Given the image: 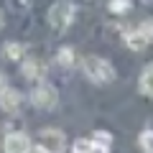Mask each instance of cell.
<instances>
[{
    "mask_svg": "<svg viewBox=\"0 0 153 153\" xmlns=\"http://www.w3.org/2000/svg\"><path fill=\"white\" fill-rule=\"evenodd\" d=\"M82 71L84 76H87L92 84H112L115 79H117V71H115V66L110 64L107 59H102V56H84L82 59Z\"/></svg>",
    "mask_w": 153,
    "mask_h": 153,
    "instance_id": "cell-1",
    "label": "cell"
},
{
    "mask_svg": "<svg viewBox=\"0 0 153 153\" xmlns=\"http://www.w3.org/2000/svg\"><path fill=\"white\" fill-rule=\"evenodd\" d=\"M74 13H76V8H74L71 0H56L54 5L49 8L46 18H49V26L54 28L56 33H64L66 28L74 23Z\"/></svg>",
    "mask_w": 153,
    "mask_h": 153,
    "instance_id": "cell-2",
    "label": "cell"
},
{
    "mask_svg": "<svg viewBox=\"0 0 153 153\" xmlns=\"http://www.w3.org/2000/svg\"><path fill=\"white\" fill-rule=\"evenodd\" d=\"M31 105L36 110H54L59 105V89L49 82H36L31 89Z\"/></svg>",
    "mask_w": 153,
    "mask_h": 153,
    "instance_id": "cell-3",
    "label": "cell"
},
{
    "mask_svg": "<svg viewBox=\"0 0 153 153\" xmlns=\"http://www.w3.org/2000/svg\"><path fill=\"white\" fill-rule=\"evenodd\" d=\"M38 146L46 148L49 153H64L66 151V135L59 128H44L38 133Z\"/></svg>",
    "mask_w": 153,
    "mask_h": 153,
    "instance_id": "cell-4",
    "label": "cell"
},
{
    "mask_svg": "<svg viewBox=\"0 0 153 153\" xmlns=\"http://www.w3.org/2000/svg\"><path fill=\"white\" fill-rule=\"evenodd\" d=\"M28 148H31V138L23 130L8 133L3 140V153H28Z\"/></svg>",
    "mask_w": 153,
    "mask_h": 153,
    "instance_id": "cell-5",
    "label": "cell"
},
{
    "mask_svg": "<svg viewBox=\"0 0 153 153\" xmlns=\"http://www.w3.org/2000/svg\"><path fill=\"white\" fill-rule=\"evenodd\" d=\"M23 105V94L16 87H3L0 89V110L8 115H16Z\"/></svg>",
    "mask_w": 153,
    "mask_h": 153,
    "instance_id": "cell-6",
    "label": "cell"
},
{
    "mask_svg": "<svg viewBox=\"0 0 153 153\" xmlns=\"http://www.w3.org/2000/svg\"><path fill=\"white\" fill-rule=\"evenodd\" d=\"M21 74L26 76L28 82H41L44 74H46V66H44V61H38V59H26L23 56L21 59Z\"/></svg>",
    "mask_w": 153,
    "mask_h": 153,
    "instance_id": "cell-7",
    "label": "cell"
},
{
    "mask_svg": "<svg viewBox=\"0 0 153 153\" xmlns=\"http://www.w3.org/2000/svg\"><path fill=\"white\" fill-rule=\"evenodd\" d=\"M138 92L143 97H153V61L143 66L140 76H138Z\"/></svg>",
    "mask_w": 153,
    "mask_h": 153,
    "instance_id": "cell-8",
    "label": "cell"
},
{
    "mask_svg": "<svg viewBox=\"0 0 153 153\" xmlns=\"http://www.w3.org/2000/svg\"><path fill=\"white\" fill-rule=\"evenodd\" d=\"M0 56L5 61H21L23 56H26V46L18 44V41H5L3 49H0Z\"/></svg>",
    "mask_w": 153,
    "mask_h": 153,
    "instance_id": "cell-9",
    "label": "cell"
},
{
    "mask_svg": "<svg viewBox=\"0 0 153 153\" xmlns=\"http://www.w3.org/2000/svg\"><path fill=\"white\" fill-rule=\"evenodd\" d=\"M56 61H59V66H76V51L71 49V46H64V49H59V54H56Z\"/></svg>",
    "mask_w": 153,
    "mask_h": 153,
    "instance_id": "cell-10",
    "label": "cell"
},
{
    "mask_svg": "<svg viewBox=\"0 0 153 153\" xmlns=\"http://www.w3.org/2000/svg\"><path fill=\"white\" fill-rule=\"evenodd\" d=\"M125 44H128V49H133V51H143V49L148 46V41H146L138 31H130V33L125 36Z\"/></svg>",
    "mask_w": 153,
    "mask_h": 153,
    "instance_id": "cell-11",
    "label": "cell"
},
{
    "mask_svg": "<svg viewBox=\"0 0 153 153\" xmlns=\"http://www.w3.org/2000/svg\"><path fill=\"white\" fill-rule=\"evenodd\" d=\"M138 33H140L143 38H146L148 44H153V18H146V21H140L138 23V28H135Z\"/></svg>",
    "mask_w": 153,
    "mask_h": 153,
    "instance_id": "cell-12",
    "label": "cell"
},
{
    "mask_svg": "<svg viewBox=\"0 0 153 153\" xmlns=\"http://www.w3.org/2000/svg\"><path fill=\"white\" fill-rule=\"evenodd\" d=\"M138 146L143 153H153V130H143L138 135Z\"/></svg>",
    "mask_w": 153,
    "mask_h": 153,
    "instance_id": "cell-13",
    "label": "cell"
},
{
    "mask_svg": "<svg viewBox=\"0 0 153 153\" xmlns=\"http://www.w3.org/2000/svg\"><path fill=\"white\" fill-rule=\"evenodd\" d=\"M89 151H92V138H76L71 146V153H89Z\"/></svg>",
    "mask_w": 153,
    "mask_h": 153,
    "instance_id": "cell-14",
    "label": "cell"
},
{
    "mask_svg": "<svg viewBox=\"0 0 153 153\" xmlns=\"http://www.w3.org/2000/svg\"><path fill=\"white\" fill-rule=\"evenodd\" d=\"M31 5H33V0H8V8L13 13H26Z\"/></svg>",
    "mask_w": 153,
    "mask_h": 153,
    "instance_id": "cell-15",
    "label": "cell"
},
{
    "mask_svg": "<svg viewBox=\"0 0 153 153\" xmlns=\"http://www.w3.org/2000/svg\"><path fill=\"white\" fill-rule=\"evenodd\" d=\"M92 140H94V143H102V146H112V135H110L107 130H97V133L92 135Z\"/></svg>",
    "mask_w": 153,
    "mask_h": 153,
    "instance_id": "cell-16",
    "label": "cell"
},
{
    "mask_svg": "<svg viewBox=\"0 0 153 153\" xmlns=\"http://www.w3.org/2000/svg\"><path fill=\"white\" fill-rule=\"evenodd\" d=\"M110 10L112 13H125V10H130V3L128 0H112L110 3Z\"/></svg>",
    "mask_w": 153,
    "mask_h": 153,
    "instance_id": "cell-17",
    "label": "cell"
},
{
    "mask_svg": "<svg viewBox=\"0 0 153 153\" xmlns=\"http://www.w3.org/2000/svg\"><path fill=\"white\" fill-rule=\"evenodd\" d=\"M89 153H110V146H102V143H94L92 140V151Z\"/></svg>",
    "mask_w": 153,
    "mask_h": 153,
    "instance_id": "cell-18",
    "label": "cell"
},
{
    "mask_svg": "<svg viewBox=\"0 0 153 153\" xmlns=\"http://www.w3.org/2000/svg\"><path fill=\"white\" fill-rule=\"evenodd\" d=\"M28 153H49V151L41 148V146H31V148H28Z\"/></svg>",
    "mask_w": 153,
    "mask_h": 153,
    "instance_id": "cell-19",
    "label": "cell"
},
{
    "mask_svg": "<svg viewBox=\"0 0 153 153\" xmlns=\"http://www.w3.org/2000/svg\"><path fill=\"white\" fill-rule=\"evenodd\" d=\"M3 87H8V79H5V74L0 71V89H3Z\"/></svg>",
    "mask_w": 153,
    "mask_h": 153,
    "instance_id": "cell-20",
    "label": "cell"
},
{
    "mask_svg": "<svg viewBox=\"0 0 153 153\" xmlns=\"http://www.w3.org/2000/svg\"><path fill=\"white\" fill-rule=\"evenodd\" d=\"M5 26V18H3V10H0V28Z\"/></svg>",
    "mask_w": 153,
    "mask_h": 153,
    "instance_id": "cell-21",
    "label": "cell"
}]
</instances>
